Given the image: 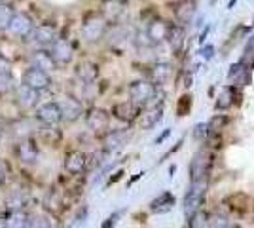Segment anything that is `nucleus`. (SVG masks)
I'll return each mask as SVG.
<instances>
[{
  "label": "nucleus",
  "mask_w": 254,
  "mask_h": 228,
  "mask_svg": "<svg viewBox=\"0 0 254 228\" xmlns=\"http://www.w3.org/2000/svg\"><path fill=\"white\" fill-rule=\"evenodd\" d=\"M108 33V19L103 13H87L82 21V36L85 42H99Z\"/></svg>",
  "instance_id": "f257e3e1"
},
{
  "label": "nucleus",
  "mask_w": 254,
  "mask_h": 228,
  "mask_svg": "<svg viewBox=\"0 0 254 228\" xmlns=\"http://www.w3.org/2000/svg\"><path fill=\"white\" fill-rule=\"evenodd\" d=\"M158 95V86L152 80H137L129 86V99L138 107H152V101Z\"/></svg>",
  "instance_id": "f03ea898"
},
{
  "label": "nucleus",
  "mask_w": 254,
  "mask_h": 228,
  "mask_svg": "<svg viewBox=\"0 0 254 228\" xmlns=\"http://www.w3.org/2000/svg\"><path fill=\"white\" fill-rule=\"evenodd\" d=\"M205 194H207V181H195V183H190L188 192L184 194V206H182L184 207V215H186V219L201 207L203 200H205Z\"/></svg>",
  "instance_id": "7ed1b4c3"
},
{
  "label": "nucleus",
  "mask_w": 254,
  "mask_h": 228,
  "mask_svg": "<svg viewBox=\"0 0 254 228\" xmlns=\"http://www.w3.org/2000/svg\"><path fill=\"white\" fill-rule=\"evenodd\" d=\"M209 167H211V154L207 152V149H201L193 156V160L190 163V183L207 181Z\"/></svg>",
  "instance_id": "20e7f679"
},
{
  "label": "nucleus",
  "mask_w": 254,
  "mask_h": 228,
  "mask_svg": "<svg viewBox=\"0 0 254 228\" xmlns=\"http://www.w3.org/2000/svg\"><path fill=\"white\" fill-rule=\"evenodd\" d=\"M34 116H36L38 122H42L46 126H55V124H59V122L63 120L59 101H48V103L40 105V107L36 109V112H34Z\"/></svg>",
  "instance_id": "39448f33"
},
{
  "label": "nucleus",
  "mask_w": 254,
  "mask_h": 228,
  "mask_svg": "<svg viewBox=\"0 0 254 228\" xmlns=\"http://www.w3.org/2000/svg\"><path fill=\"white\" fill-rule=\"evenodd\" d=\"M23 82L27 84V86L34 87L36 91H44V89H48V87L52 86V78H50V73H46L42 69H38V67H29L27 71H25V75H23Z\"/></svg>",
  "instance_id": "423d86ee"
},
{
  "label": "nucleus",
  "mask_w": 254,
  "mask_h": 228,
  "mask_svg": "<svg viewBox=\"0 0 254 228\" xmlns=\"http://www.w3.org/2000/svg\"><path fill=\"white\" fill-rule=\"evenodd\" d=\"M112 116L120 122H126V124H131L140 116V107H138L135 101H120L112 107Z\"/></svg>",
  "instance_id": "0eeeda50"
},
{
  "label": "nucleus",
  "mask_w": 254,
  "mask_h": 228,
  "mask_svg": "<svg viewBox=\"0 0 254 228\" xmlns=\"http://www.w3.org/2000/svg\"><path fill=\"white\" fill-rule=\"evenodd\" d=\"M171 29H173V25L169 21H165V19H161V17H156V19H152L148 23V27H146V34H148V38L156 44H161V42H167V38H169L171 34Z\"/></svg>",
  "instance_id": "6e6552de"
},
{
  "label": "nucleus",
  "mask_w": 254,
  "mask_h": 228,
  "mask_svg": "<svg viewBox=\"0 0 254 228\" xmlns=\"http://www.w3.org/2000/svg\"><path fill=\"white\" fill-rule=\"evenodd\" d=\"M253 69L249 65H245L243 61L239 59L237 63H233L230 67V71H228V82L233 84V86L237 87H245L251 84V78H253V73H251Z\"/></svg>",
  "instance_id": "1a4fd4ad"
},
{
  "label": "nucleus",
  "mask_w": 254,
  "mask_h": 228,
  "mask_svg": "<svg viewBox=\"0 0 254 228\" xmlns=\"http://www.w3.org/2000/svg\"><path fill=\"white\" fill-rule=\"evenodd\" d=\"M173 15L179 25L186 27L193 21V15H195V0H177L173 6Z\"/></svg>",
  "instance_id": "9d476101"
},
{
  "label": "nucleus",
  "mask_w": 254,
  "mask_h": 228,
  "mask_svg": "<svg viewBox=\"0 0 254 228\" xmlns=\"http://www.w3.org/2000/svg\"><path fill=\"white\" fill-rule=\"evenodd\" d=\"M85 126L95 133H106L110 126V114L103 109H91L85 114Z\"/></svg>",
  "instance_id": "9b49d317"
},
{
  "label": "nucleus",
  "mask_w": 254,
  "mask_h": 228,
  "mask_svg": "<svg viewBox=\"0 0 254 228\" xmlns=\"http://www.w3.org/2000/svg\"><path fill=\"white\" fill-rule=\"evenodd\" d=\"M8 31H10L11 34H15V36H19V38H25V36L32 34L34 25H32V19L27 13H21V11H19V13H13L10 25H8Z\"/></svg>",
  "instance_id": "f8f14e48"
},
{
  "label": "nucleus",
  "mask_w": 254,
  "mask_h": 228,
  "mask_svg": "<svg viewBox=\"0 0 254 228\" xmlns=\"http://www.w3.org/2000/svg\"><path fill=\"white\" fill-rule=\"evenodd\" d=\"M50 54L53 55V59H55L57 63L66 65V63H70V61H72V57H74V48L70 46L68 40L57 38V40L52 44V48H50Z\"/></svg>",
  "instance_id": "ddd939ff"
},
{
  "label": "nucleus",
  "mask_w": 254,
  "mask_h": 228,
  "mask_svg": "<svg viewBox=\"0 0 254 228\" xmlns=\"http://www.w3.org/2000/svg\"><path fill=\"white\" fill-rule=\"evenodd\" d=\"M15 156L21 163H34L38 158V147L32 139H19L15 145Z\"/></svg>",
  "instance_id": "4468645a"
},
{
  "label": "nucleus",
  "mask_w": 254,
  "mask_h": 228,
  "mask_svg": "<svg viewBox=\"0 0 254 228\" xmlns=\"http://www.w3.org/2000/svg\"><path fill=\"white\" fill-rule=\"evenodd\" d=\"M13 91H15V101H17V105L23 107V109H31V107H34V105L38 103V93H40V91H36L34 87L27 86L25 82L19 84V86H15Z\"/></svg>",
  "instance_id": "2eb2a0df"
},
{
  "label": "nucleus",
  "mask_w": 254,
  "mask_h": 228,
  "mask_svg": "<svg viewBox=\"0 0 254 228\" xmlns=\"http://www.w3.org/2000/svg\"><path fill=\"white\" fill-rule=\"evenodd\" d=\"M148 75L150 80L156 86H165L171 80V76H173V65L167 63V61H158V63H154V65L150 67Z\"/></svg>",
  "instance_id": "dca6fc26"
},
{
  "label": "nucleus",
  "mask_w": 254,
  "mask_h": 228,
  "mask_svg": "<svg viewBox=\"0 0 254 228\" xmlns=\"http://www.w3.org/2000/svg\"><path fill=\"white\" fill-rule=\"evenodd\" d=\"M87 165V156L82 151H70L64 156V169L70 175H80Z\"/></svg>",
  "instance_id": "f3484780"
},
{
  "label": "nucleus",
  "mask_w": 254,
  "mask_h": 228,
  "mask_svg": "<svg viewBox=\"0 0 254 228\" xmlns=\"http://www.w3.org/2000/svg\"><path fill=\"white\" fill-rule=\"evenodd\" d=\"M239 91H237V86H233V84H230V86H224L222 89H220V93H218V99H216V110H228L232 109V107H235L237 103H239Z\"/></svg>",
  "instance_id": "a211bd4d"
},
{
  "label": "nucleus",
  "mask_w": 254,
  "mask_h": 228,
  "mask_svg": "<svg viewBox=\"0 0 254 228\" xmlns=\"http://www.w3.org/2000/svg\"><path fill=\"white\" fill-rule=\"evenodd\" d=\"M76 73V78L80 80V82H84V84H93L97 80V76H99V65L93 63V61H80L74 69Z\"/></svg>",
  "instance_id": "6ab92c4d"
},
{
  "label": "nucleus",
  "mask_w": 254,
  "mask_h": 228,
  "mask_svg": "<svg viewBox=\"0 0 254 228\" xmlns=\"http://www.w3.org/2000/svg\"><path fill=\"white\" fill-rule=\"evenodd\" d=\"M59 107H61L63 120H66V122H76V120L82 116V105H80V101L74 97L61 99V101H59Z\"/></svg>",
  "instance_id": "aec40b11"
},
{
  "label": "nucleus",
  "mask_w": 254,
  "mask_h": 228,
  "mask_svg": "<svg viewBox=\"0 0 254 228\" xmlns=\"http://www.w3.org/2000/svg\"><path fill=\"white\" fill-rule=\"evenodd\" d=\"M31 63L34 67L46 71V73H52L57 67V61L53 59V55L50 52H46V50H34L31 54Z\"/></svg>",
  "instance_id": "412c9836"
},
{
  "label": "nucleus",
  "mask_w": 254,
  "mask_h": 228,
  "mask_svg": "<svg viewBox=\"0 0 254 228\" xmlns=\"http://www.w3.org/2000/svg\"><path fill=\"white\" fill-rule=\"evenodd\" d=\"M129 139V133L127 131H122V130H112V131H106L105 135V151L106 152H114L118 149H122L124 145L127 143Z\"/></svg>",
  "instance_id": "4be33fe9"
},
{
  "label": "nucleus",
  "mask_w": 254,
  "mask_h": 228,
  "mask_svg": "<svg viewBox=\"0 0 254 228\" xmlns=\"http://www.w3.org/2000/svg\"><path fill=\"white\" fill-rule=\"evenodd\" d=\"M173 206H175V196L171 194L169 190H165V192H161L156 200H152V204H150V211H152V213H156V215H161V213L171 211Z\"/></svg>",
  "instance_id": "5701e85b"
},
{
  "label": "nucleus",
  "mask_w": 254,
  "mask_h": 228,
  "mask_svg": "<svg viewBox=\"0 0 254 228\" xmlns=\"http://www.w3.org/2000/svg\"><path fill=\"white\" fill-rule=\"evenodd\" d=\"M163 118V105H152L140 118V128L142 130H152L156 128Z\"/></svg>",
  "instance_id": "b1692460"
},
{
  "label": "nucleus",
  "mask_w": 254,
  "mask_h": 228,
  "mask_svg": "<svg viewBox=\"0 0 254 228\" xmlns=\"http://www.w3.org/2000/svg\"><path fill=\"white\" fill-rule=\"evenodd\" d=\"M32 38L34 42L42 44V46H52L55 40H57V31L52 25H38L34 31H32Z\"/></svg>",
  "instance_id": "393cba45"
},
{
  "label": "nucleus",
  "mask_w": 254,
  "mask_h": 228,
  "mask_svg": "<svg viewBox=\"0 0 254 228\" xmlns=\"http://www.w3.org/2000/svg\"><path fill=\"white\" fill-rule=\"evenodd\" d=\"M101 13L108 21H118L120 15L124 13V2H120V0H103L101 2Z\"/></svg>",
  "instance_id": "a878e982"
},
{
  "label": "nucleus",
  "mask_w": 254,
  "mask_h": 228,
  "mask_svg": "<svg viewBox=\"0 0 254 228\" xmlns=\"http://www.w3.org/2000/svg\"><path fill=\"white\" fill-rule=\"evenodd\" d=\"M167 42H169L173 54L180 55L182 48H184V42H186V33H184V27H182V25H173Z\"/></svg>",
  "instance_id": "bb28decb"
},
{
  "label": "nucleus",
  "mask_w": 254,
  "mask_h": 228,
  "mask_svg": "<svg viewBox=\"0 0 254 228\" xmlns=\"http://www.w3.org/2000/svg\"><path fill=\"white\" fill-rule=\"evenodd\" d=\"M27 202H29L27 192H23V190H13V192L6 198V207H8L10 211H15V209H23V207L27 206Z\"/></svg>",
  "instance_id": "cd10ccee"
},
{
  "label": "nucleus",
  "mask_w": 254,
  "mask_h": 228,
  "mask_svg": "<svg viewBox=\"0 0 254 228\" xmlns=\"http://www.w3.org/2000/svg\"><path fill=\"white\" fill-rule=\"evenodd\" d=\"M29 221H31V215H27L21 209H15V211H10L8 228H25L29 227Z\"/></svg>",
  "instance_id": "c85d7f7f"
},
{
  "label": "nucleus",
  "mask_w": 254,
  "mask_h": 228,
  "mask_svg": "<svg viewBox=\"0 0 254 228\" xmlns=\"http://www.w3.org/2000/svg\"><path fill=\"white\" fill-rule=\"evenodd\" d=\"M13 89H15V86H13V76H11L10 69L0 67V95H6Z\"/></svg>",
  "instance_id": "c756f323"
},
{
  "label": "nucleus",
  "mask_w": 254,
  "mask_h": 228,
  "mask_svg": "<svg viewBox=\"0 0 254 228\" xmlns=\"http://www.w3.org/2000/svg\"><path fill=\"white\" fill-rule=\"evenodd\" d=\"M188 227L191 228H205L209 227V213H205L201 207L195 211V213H191L190 217H188V223H186Z\"/></svg>",
  "instance_id": "7c9ffc66"
},
{
  "label": "nucleus",
  "mask_w": 254,
  "mask_h": 228,
  "mask_svg": "<svg viewBox=\"0 0 254 228\" xmlns=\"http://www.w3.org/2000/svg\"><path fill=\"white\" fill-rule=\"evenodd\" d=\"M228 122H230V120H228V116H224V114H218V116H214V118L209 120V122H207V124H209V137H211V135H218Z\"/></svg>",
  "instance_id": "2f4dec72"
},
{
  "label": "nucleus",
  "mask_w": 254,
  "mask_h": 228,
  "mask_svg": "<svg viewBox=\"0 0 254 228\" xmlns=\"http://www.w3.org/2000/svg\"><path fill=\"white\" fill-rule=\"evenodd\" d=\"M191 105H193V97L188 95V93L182 95V97L179 99V103H177V114H179V116H186L191 110Z\"/></svg>",
  "instance_id": "473e14b6"
},
{
  "label": "nucleus",
  "mask_w": 254,
  "mask_h": 228,
  "mask_svg": "<svg viewBox=\"0 0 254 228\" xmlns=\"http://www.w3.org/2000/svg\"><path fill=\"white\" fill-rule=\"evenodd\" d=\"M241 61H243L245 65L251 67V69H254V34L249 38V42H247V46H245V52H243Z\"/></svg>",
  "instance_id": "72a5a7b5"
},
{
  "label": "nucleus",
  "mask_w": 254,
  "mask_h": 228,
  "mask_svg": "<svg viewBox=\"0 0 254 228\" xmlns=\"http://www.w3.org/2000/svg\"><path fill=\"white\" fill-rule=\"evenodd\" d=\"M32 128L27 124V120H23V122H17V124H13V130L11 133L17 137V139H27L29 135H31Z\"/></svg>",
  "instance_id": "f704fd0d"
},
{
  "label": "nucleus",
  "mask_w": 254,
  "mask_h": 228,
  "mask_svg": "<svg viewBox=\"0 0 254 228\" xmlns=\"http://www.w3.org/2000/svg\"><path fill=\"white\" fill-rule=\"evenodd\" d=\"M209 227L211 228H228L230 227V219L220 213H211L209 215Z\"/></svg>",
  "instance_id": "c9c22d12"
},
{
  "label": "nucleus",
  "mask_w": 254,
  "mask_h": 228,
  "mask_svg": "<svg viewBox=\"0 0 254 228\" xmlns=\"http://www.w3.org/2000/svg\"><path fill=\"white\" fill-rule=\"evenodd\" d=\"M11 17H13V10L6 4H0V29H8Z\"/></svg>",
  "instance_id": "e433bc0d"
},
{
  "label": "nucleus",
  "mask_w": 254,
  "mask_h": 228,
  "mask_svg": "<svg viewBox=\"0 0 254 228\" xmlns=\"http://www.w3.org/2000/svg\"><path fill=\"white\" fill-rule=\"evenodd\" d=\"M209 137V124H197L195 128H193V139H197V141H203V139H207Z\"/></svg>",
  "instance_id": "4c0bfd02"
},
{
  "label": "nucleus",
  "mask_w": 254,
  "mask_h": 228,
  "mask_svg": "<svg viewBox=\"0 0 254 228\" xmlns=\"http://www.w3.org/2000/svg\"><path fill=\"white\" fill-rule=\"evenodd\" d=\"M44 206H46V209H52V211H59V209H61V202H59V196L55 194V192L48 194L46 202H44Z\"/></svg>",
  "instance_id": "58836bf2"
},
{
  "label": "nucleus",
  "mask_w": 254,
  "mask_h": 228,
  "mask_svg": "<svg viewBox=\"0 0 254 228\" xmlns=\"http://www.w3.org/2000/svg\"><path fill=\"white\" fill-rule=\"evenodd\" d=\"M85 219H87V207L84 206V209H80V213L76 215L74 223H70V227H80V225H85Z\"/></svg>",
  "instance_id": "ea45409f"
},
{
  "label": "nucleus",
  "mask_w": 254,
  "mask_h": 228,
  "mask_svg": "<svg viewBox=\"0 0 254 228\" xmlns=\"http://www.w3.org/2000/svg\"><path fill=\"white\" fill-rule=\"evenodd\" d=\"M201 55H203V59L211 61L212 57H214V46H212V44H207V46H203Z\"/></svg>",
  "instance_id": "a19ab883"
},
{
  "label": "nucleus",
  "mask_w": 254,
  "mask_h": 228,
  "mask_svg": "<svg viewBox=\"0 0 254 228\" xmlns=\"http://www.w3.org/2000/svg\"><path fill=\"white\" fill-rule=\"evenodd\" d=\"M120 215H122L120 211H118V213H114V215H110V217L106 219V221H105V223H103V225H101V227H103V228L114 227V225H116V223H118V219H120Z\"/></svg>",
  "instance_id": "79ce46f5"
},
{
  "label": "nucleus",
  "mask_w": 254,
  "mask_h": 228,
  "mask_svg": "<svg viewBox=\"0 0 254 228\" xmlns=\"http://www.w3.org/2000/svg\"><path fill=\"white\" fill-rule=\"evenodd\" d=\"M8 217H10V213H4V211H0V228L8 227Z\"/></svg>",
  "instance_id": "37998d69"
},
{
  "label": "nucleus",
  "mask_w": 254,
  "mask_h": 228,
  "mask_svg": "<svg viewBox=\"0 0 254 228\" xmlns=\"http://www.w3.org/2000/svg\"><path fill=\"white\" fill-rule=\"evenodd\" d=\"M6 177H8V169H6V165L0 162V185L6 181Z\"/></svg>",
  "instance_id": "c03bdc74"
},
{
  "label": "nucleus",
  "mask_w": 254,
  "mask_h": 228,
  "mask_svg": "<svg viewBox=\"0 0 254 228\" xmlns=\"http://www.w3.org/2000/svg\"><path fill=\"white\" fill-rule=\"evenodd\" d=\"M191 84H193V76H191V73H186V78H184V84L182 86L188 89V87H191Z\"/></svg>",
  "instance_id": "a18cd8bd"
},
{
  "label": "nucleus",
  "mask_w": 254,
  "mask_h": 228,
  "mask_svg": "<svg viewBox=\"0 0 254 228\" xmlns=\"http://www.w3.org/2000/svg\"><path fill=\"white\" fill-rule=\"evenodd\" d=\"M169 133H171V130H165V131H163V133H161V135H159V137H158V139H156V141H154V143H156V145H159V143H163V141H165V139H167V137H169Z\"/></svg>",
  "instance_id": "49530a36"
},
{
  "label": "nucleus",
  "mask_w": 254,
  "mask_h": 228,
  "mask_svg": "<svg viewBox=\"0 0 254 228\" xmlns=\"http://www.w3.org/2000/svg\"><path fill=\"white\" fill-rule=\"evenodd\" d=\"M209 31H211V27H207V29H205V31H203L201 33V38H199V42H205V38H207V34H209Z\"/></svg>",
  "instance_id": "de8ad7c7"
},
{
  "label": "nucleus",
  "mask_w": 254,
  "mask_h": 228,
  "mask_svg": "<svg viewBox=\"0 0 254 228\" xmlns=\"http://www.w3.org/2000/svg\"><path fill=\"white\" fill-rule=\"evenodd\" d=\"M235 2H237V0H230V4H228V10H232L233 4H235Z\"/></svg>",
  "instance_id": "09e8293b"
},
{
  "label": "nucleus",
  "mask_w": 254,
  "mask_h": 228,
  "mask_svg": "<svg viewBox=\"0 0 254 228\" xmlns=\"http://www.w3.org/2000/svg\"><path fill=\"white\" fill-rule=\"evenodd\" d=\"M2 133H4V126H2V122H0V137H2Z\"/></svg>",
  "instance_id": "8fccbe9b"
},
{
  "label": "nucleus",
  "mask_w": 254,
  "mask_h": 228,
  "mask_svg": "<svg viewBox=\"0 0 254 228\" xmlns=\"http://www.w3.org/2000/svg\"><path fill=\"white\" fill-rule=\"evenodd\" d=\"M0 4H4V0H0Z\"/></svg>",
  "instance_id": "3c124183"
}]
</instances>
